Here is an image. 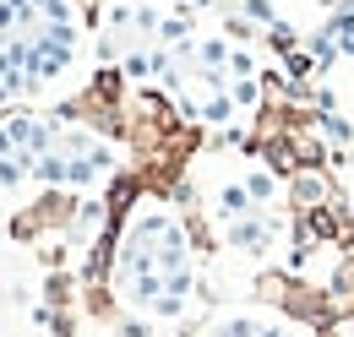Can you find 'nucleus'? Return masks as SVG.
<instances>
[{
	"label": "nucleus",
	"instance_id": "1",
	"mask_svg": "<svg viewBox=\"0 0 354 337\" xmlns=\"http://www.w3.org/2000/svg\"><path fill=\"white\" fill-rule=\"evenodd\" d=\"M306 223H310V234H316V240H338V245H349V240H354V229H349V218H344V207H338V202L306 212Z\"/></svg>",
	"mask_w": 354,
	"mask_h": 337
}]
</instances>
